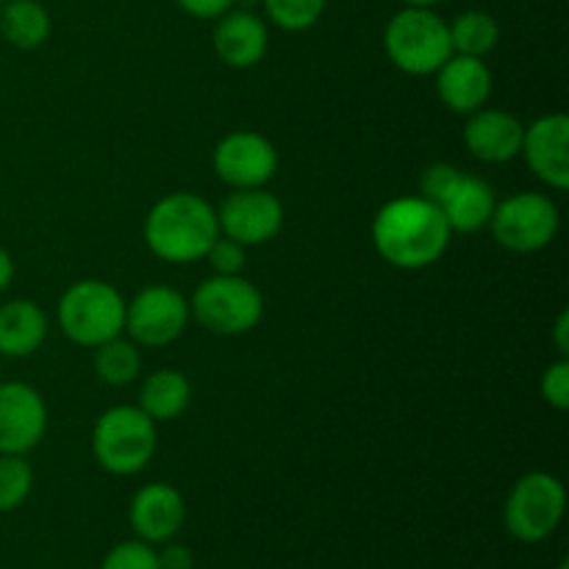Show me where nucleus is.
Segmentation results:
<instances>
[{
  "label": "nucleus",
  "mask_w": 569,
  "mask_h": 569,
  "mask_svg": "<svg viewBox=\"0 0 569 569\" xmlns=\"http://www.w3.org/2000/svg\"><path fill=\"white\" fill-rule=\"evenodd\" d=\"M450 231L442 211L422 194H403L378 209L372 244L387 264L398 270H426L448 250Z\"/></svg>",
  "instance_id": "f257e3e1"
},
{
  "label": "nucleus",
  "mask_w": 569,
  "mask_h": 569,
  "mask_svg": "<svg viewBox=\"0 0 569 569\" xmlns=\"http://www.w3.org/2000/svg\"><path fill=\"white\" fill-rule=\"evenodd\" d=\"M144 244L150 253L170 264H192L206 259L220 237L217 209L194 192H172L156 200L144 217Z\"/></svg>",
  "instance_id": "f03ea898"
},
{
  "label": "nucleus",
  "mask_w": 569,
  "mask_h": 569,
  "mask_svg": "<svg viewBox=\"0 0 569 569\" xmlns=\"http://www.w3.org/2000/svg\"><path fill=\"white\" fill-rule=\"evenodd\" d=\"M383 53L406 76H433L453 56L448 20L428 6H403L383 28Z\"/></svg>",
  "instance_id": "7ed1b4c3"
},
{
  "label": "nucleus",
  "mask_w": 569,
  "mask_h": 569,
  "mask_svg": "<svg viewBox=\"0 0 569 569\" xmlns=\"http://www.w3.org/2000/svg\"><path fill=\"white\" fill-rule=\"evenodd\" d=\"M59 328L72 345L94 350L126 331V298L98 278L76 281L59 300Z\"/></svg>",
  "instance_id": "20e7f679"
},
{
  "label": "nucleus",
  "mask_w": 569,
  "mask_h": 569,
  "mask_svg": "<svg viewBox=\"0 0 569 569\" xmlns=\"http://www.w3.org/2000/svg\"><path fill=\"white\" fill-rule=\"evenodd\" d=\"M156 422L139 406H114L92 428V456L111 476H137L156 453Z\"/></svg>",
  "instance_id": "39448f33"
},
{
  "label": "nucleus",
  "mask_w": 569,
  "mask_h": 569,
  "mask_svg": "<svg viewBox=\"0 0 569 569\" xmlns=\"http://www.w3.org/2000/svg\"><path fill=\"white\" fill-rule=\"evenodd\" d=\"M420 194L431 200L448 220L453 233H476L489 226L495 203V189L483 178L461 172L448 161L426 167L420 178Z\"/></svg>",
  "instance_id": "423d86ee"
},
{
  "label": "nucleus",
  "mask_w": 569,
  "mask_h": 569,
  "mask_svg": "<svg viewBox=\"0 0 569 569\" xmlns=\"http://www.w3.org/2000/svg\"><path fill=\"white\" fill-rule=\"evenodd\" d=\"M189 311L194 320L220 337H239L253 331L264 317V298L259 287L239 276H211L198 283Z\"/></svg>",
  "instance_id": "0eeeda50"
},
{
  "label": "nucleus",
  "mask_w": 569,
  "mask_h": 569,
  "mask_svg": "<svg viewBox=\"0 0 569 569\" xmlns=\"http://www.w3.org/2000/svg\"><path fill=\"white\" fill-rule=\"evenodd\" d=\"M567 492L565 483L542 470L517 478L503 506L506 531L522 545H539L553 537L565 520Z\"/></svg>",
  "instance_id": "6e6552de"
},
{
  "label": "nucleus",
  "mask_w": 569,
  "mask_h": 569,
  "mask_svg": "<svg viewBox=\"0 0 569 569\" xmlns=\"http://www.w3.org/2000/svg\"><path fill=\"white\" fill-rule=\"evenodd\" d=\"M561 226L559 209L542 192H515L495 203L489 228L500 248L511 253H537L548 248Z\"/></svg>",
  "instance_id": "1a4fd4ad"
},
{
  "label": "nucleus",
  "mask_w": 569,
  "mask_h": 569,
  "mask_svg": "<svg viewBox=\"0 0 569 569\" xmlns=\"http://www.w3.org/2000/svg\"><path fill=\"white\" fill-rule=\"evenodd\" d=\"M192 311L178 289L153 283L133 295L126 303V331L133 345L167 348L187 331Z\"/></svg>",
  "instance_id": "9d476101"
},
{
  "label": "nucleus",
  "mask_w": 569,
  "mask_h": 569,
  "mask_svg": "<svg viewBox=\"0 0 569 569\" xmlns=\"http://www.w3.org/2000/svg\"><path fill=\"white\" fill-rule=\"evenodd\" d=\"M211 164L217 178L231 189H259L276 178L278 150L264 133L233 131L217 142Z\"/></svg>",
  "instance_id": "9b49d317"
},
{
  "label": "nucleus",
  "mask_w": 569,
  "mask_h": 569,
  "mask_svg": "<svg viewBox=\"0 0 569 569\" xmlns=\"http://www.w3.org/2000/svg\"><path fill=\"white\" fill-rule=\"evenodd\" d=\"M222 237L244 244H264L278 237L283 226L281 200L264 187L259 189H233L222 206L217 209Z\"/></svg>",
  "instance_id": "f8f14e48"
},
{
  "label": "nucleus",
  "mask_w": 569,
  "mask_h": 569,
  "mask_svg": "<svg viewBox=\"0 0 569 569\" xmlns=\"http://www.w3.org/2000/svg\"><path fill=\"white\" fill-rule=\"evenodd\" d=\"M48 431V406L42 395L22 381L0 383V453L26 456Z\"/></svg>",
  "instance_id": "ddd939ff"
},
{
  "label": "nucleus",
  "mask_w": 569,
  "mask_h": 569,
  "mask_svg": "<svg viewBox=\"0 0 569 569\" xmlns=\"http://www.w3.org/2000/svg\"><path fill=\"white\" fill-rule=\"evenodd\" d=\"M569 117L567 114H545L526 128L520 156H526V164L533 176L548 183L556 192H565L569 187Z\"/></svg>",
  "instance_id": "4468645a"
},
{
  "label": "nucleus",
  "mask_w": 569,
  "mask_h": 569,
  "mask_svg": "<svg viewBox=\"0 0 569 569\" xmlns=\"http://www.w3.org/2000/svg\"><path fill=\"white\" fill-rule=\"evenodd\" d=\"M183 520H187L183 495L164 481L144 483L128 506V522H131L137 539L153 545V548L176 539L183 528Z\"/></svg>",
  "instance_id": "2eb2a0df"
},
{
  "label": "nucleus",
  "mask_w": 569,
  "mask_h": 569,
  "mask_svg": "<svg viewBox=\"0 0 569 569\" xmlns=\"http://www.w3.org/2000/svg\"><path fill=\"white\" fill-rule=\"evenodd\" d=\"M211 44L222 64L233 67V70H250L264 61L267 48H270V31H267V22L253 11L228 9L226 14L217 17Z\"/></svg>",
  "instance_id": "dca6fc26"
},
{
  "label": "nucleus",
  "mask_w": 569,
  "mask_h": 569,
  "mask_svg": "<svg viewBox=\"0 0 569 569\" xmlns=\"http://www.w3.org/2000/svg\"><path fill=\"white\" fill-rule=\"evenodd\" d=\"M465 126V144L478 161L483 164H506L517 159L522 150V137L526 126L515 114L503 109H478L467 114Z\"/></svg>",
  "instance_id": "f3484780"
},
{
  "label": "nucleus",
  "mask_w": 569,
  "mask_h": 569,
  "mask_svg": "<svg viewBox=\"0 0 569 569\" xmlns=\"http://www.w3.org/2000/svg\"><path fill=\"white\" fill-rule=\"evenodd\" d=\"M437 94L453 114L483 109L492 94V70L476 56L453 53L437 72Z\"/></svg>",
  "instance_id": "a211bd4d"
},
{
  "label": "nucleus",
  "mask_w": 569,
  "mask_h": 569,
  "mask_svg": "<svg viewBox=\"0 0 569 569\" xmlns=\"http://www.w3.org/2000/svg\"><path fill=\"white\" fill-rule=\"evenodd\" d=\"M48 339V315L33 300L17 298L0 306V356L26 359Z\"/></svg>",
  "instance_id": "6ab92c4d"
},
{
  "label": "nucleus",
  "mask_w": 569,
  "mask_h": 569,
  "mask_svg": "<svg viewBox=\"0 0 569 569\" xmlns=\"http://www.w3.org/2000/svg\"><path fill=\"white\" fill-rule=\"evenodd\" d=\"M192 403V383L183 372L156 370L144 378L139 389V409L159 426V422H172L183 415Z\"/></svg>",
  "instance_id": "aec40b11"
},
{
  "label": "nucleus",
  "mask_w": 569,
  "mask_h": 569,
  "mask_svg": "<svg viewBox=\"0 0 569 569\" xmlns=\"http://www.w3.org/2000/svg\"><path fill=\"white\" fill-rule=\"evenodd\" d=\"M0 33L20 50H37L50 37V14L39 0H6L0 6Z\"/></svg>",
  "instance_id": "412c9836"
},
{
  "label": "nucleus",
  "mask_w": 569,
  "mask_h": 569,
  "mask_svg": "<svg viewBox=\"0 0 569 569\" xmlns=\"http://www.w3.org/2000/svg\"><path fill=\"white\" fill-rule=\"evenodd\" d=\"M450 31V48L453 53L476 56V59H487L500 42V26L489 11L467 9L453 22H448Z\"/></svg>",
  "instance_id": "4be33fe9"
},
{
  "label": "nucleus",
  "mask_w": 569,
  "mask_h": 569,
  "mask_svg": "<svg viewBox=\"0 0 569 569\" xmlns=\"http://www.w3.org/2000/svg\"><path fill=\"white\" fill-rule=\"evenodd\" d=\"M94 376L109 387H126V383L137 381L139 370H142V356H139L137 345L126 342L122 337L109 339V342L94 348Z\"/></svg>",
  "instance_id": "5701e85b"
},
{
  "label": "nucleus",
  "mask_w": 569,
  "mask_h": 569,
  "mask_svg": "<svg viewBox=\"0 0 569 569\" xmlns=\"http://www.w3.org/2000/svg\"><path fill=\"white\" fill-rule=\"evenodd\" d=\"M261 3H264V14L272 26L298 33L309 31L311 26L320 22L328 0H261Z\"/></svg>",
  "instance_id": "b1692460"
},
{
  "label": "nucleus",
  "mask_w": 569,
  "mask_h": 569,
  "mask_svg": "<svg viewBox=\"0 0 569 569\" xmlns=\"http://www.w3.org/2000/svg\"><path fill=\"white\" fill-rule=\"evenodd\" d=\"M33 489V467L26 456L0 453V515L20 509Z\"/></svg>",
  "instance_id": "393cba45"
},
{
  "label": "nucleus",
  "mask_w": 569,
  "mask_h": 569,
  "mask_svg": "<svg viewBox=\"0 0 569 569\" xmlns=\"http://www.w3.org/2000/svg\"><path fill=\"white\" fill-rule=\"evenodd\" d=\"M100 569H161L159 550L142 539H126L103 556Z\"/></svg>",
  "instance_id": "a878e982"
},
{
  "label": "nucleus",
  "mask_w": 569,
  "mask_h": 569,
  "mask_svg": "<svg viewBox=\"0 0 569 569\" xmlns=\"http://www.w3.org/2000/svg\"><path fill=\"white\" fill-rule=\"evenodd\" d=\"M539 392H542L545 403L553 406L556 411L569 409V361L561 356L556 365H550L542 372V381H539Z\"/></svg>",
  "instance_id": "bb28decb"
},
{
  "label": "nucleus",
  "mask_w": 569,
  "mask_h": 569,
  "mask_svg": "<svg viewBox=\"0 0 569 569\" xmlns=\"http://www.w3.org/2000/svg\"><path fill=\"white\" fill-rule=\"evenodd\" d=\"M206 261L211 264L214 276H239L244 270V244L220 233L206 253Z\"/></svg>",
  "instance_id": "cd10ccee"
},
{
  "label": "nucleus",
  "mask_w": 569,
  "mask_h": 569,
  "mask_svg": "<svg viewBox=\"0 0 569 569\" xmlns=\"http://www.w3.org/2000/svg\"><path fill=\"white\" fill-rule=\"evenodd\" d=\"M237 0H176L178 9L183 14L194 17V20H217V17L226 14L228 9H233Z\"/></svg>",
  "instance_id": "c85d7f7f"
},
{
  "label": "nucleus",
  "mask_w": 569,
  "mask_h": 569,
  "mask_svg": "<svg viewBox=\"0 0 569 569\" xmlns=\"http://www.w3.org/2000/svg\"><path fill=\"white\" fill-rule=\"evenodd\" d=\"M159 567L161 569H192L194 559H192V553H189V548L176 545L170 539V542H164V550L159 553Z\"/></svg>",
  "instance_id": "c756f323"
},
{
  "label": "nucleus",
  "mask_w": 569,
  "mask_h": 569,
  "mask_svg": "<svg viewBox=\"0 0 569 569\" xmlns=\"http://www.w3.org/2000/svg\"><path fill=\"white\" fill-rule=\"evenodd\" d=\"M553 339H556V348H559V353L567 359V353H569V311H561L559 320H556Z\"/></svg>",
  "instance_id": "7c9ffc66"
},
{
  "label": "nucleus",
  "mask_w": 569,
  "mask_h": 569,
  "mask_svg": "<svg viewBox=\"0 0 569 569\" xmlns=\"http://www.w3.org/2000/svg\"><path fill=\"white\" fill-rule=\"evenodd\" d=\"M11 281H14V259H11L9 250L0 248V292H6Z\"/></svg>",
  "instance_id": "2f4dec72"
},
{
  "label": "nucleus",
  "mask_w": 569,
  "mask_h": 569,
  "mask_svg": "<svg viewBox=\"0 0 569 569\" xmlns=\"http://www.w3.org/2000/svg\"><path fill=\"white\" fill-rule=\"evenodd\" d=\"M403 6H428V9H433V6L445 3V0H400Z\"/></svg>",
  "instance_id": "473e14b6"
},
{
  "label": "nucleus",
  "mask_w": 569,
  "mask_h": 569,
  "mask_svg": "<svg viewBox=\"0 0 569 569\" xmlns=\"http://www.w3.org/2000/svg\"><path fill=\"white\" fill-rule=\"evenodd\" d=\"M6 3V0H0V6H3Z\"/></svg>",
  "instance_id": "72a5a7b5"
}]
</instances>
